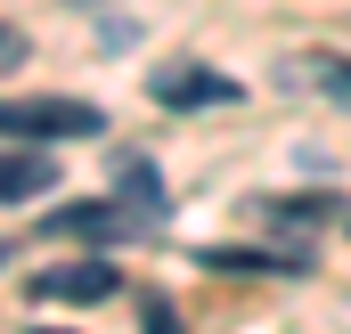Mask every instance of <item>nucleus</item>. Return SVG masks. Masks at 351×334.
<instances>
[{"mask_svg": "<svg viewBox=\"0 0 351 334\" xmlns=\"http://www.w3.org/2000/svg\"><path fill=\"white\" fill-rule=\"evenodd\" d=\"M114 285H123V277H114L106 261H58V269H41L25 294H33V302H66V310H74V302H106Z\"/></svg>", "mask_w": 351, "mask_h": 334, "instance_id": "4", "label": "nucleus"}, {"mask_svg": "<svg viewBox=\"0 0 351 334\" xmlns=\"http://www.w3.org/2000/svg\"><path fill=\"white\" fill-rule=\"evenodd\" d=\"M139 318H147V334H180V318H172V310H164V302H147Z\"/></svg>", "mask_w": 351, "mask_h": 334, "instance_id": "8", "label": "nucleus"}, {"mask_svg": "<svg viewBox=\"0 0 351 334\" xmlns=\"http://www.w3.org/2000/svg\"><path fill=\"white\" fill-rule=\"evenodd\" d=\"M106 114L82 98H0V139H25V147H49V139H98Z\"/></svg>", "mask_w": 351, "mask_h": 334, "instance_id": "1", "label": "nucleus"}, {"mask_svg": "<svg viewBox=\"0 0 351 334\" xmlns=\"http://www.w3.org/2000/svg\"><path fill=\"white\" fill-rule=\"evenodd\" d=\"M147 98L164 114H196V106H237L245 90H237V74H213V66H156Z\"/></svg>", "mask_w": 351, "mask_h": 334, "instance_id": "2", "label": "nucleus"}, {"mask_svg": "<svg viewBox=\"0 0 351 334\" xmlns=\"http://www.w3.org/2000/svg\"><path fill=\"white\" fill-rule=\"evenodd\" d=\"M16 66H25V25L0 16V74H16Z\"/></svg>", "mask_w": 351, "mask_h": 334, "instance_id": "7", "label": "nucleus"}, {"mask_svg": "<svg viewBox=\"0 0 351 334\" xmlns=\"http://www.w3.org/2000/svg\"><path fill=\"white\" fill-rule=\"evenodd\" d=\"M114 188H123V204H131V220H139V237L164 220V179L147 155H114Z\"/></svg>", "mask_w": 351, "mask_h": 334, "instance_id": "6", "label": "nucleus"}, {"mask_svg": "<svg viewBox=\"0 0 351 334\" xmlns=\"http://www.w3.org/2000/svg\"><path fill=\"white\" fill-rule=\"evenodd\" d=\"M41 229L49 237H74V245H123V237H139V220L123 204H58Z\"/></svg>", "mask_w": 351, "mask_h": 334, "instance_id": "3", "label": "nucleus"}, {"mask_svg": "<svg viewBox=\"0 0 351 334\" xmlns=\"http://www.w3.org/2000/svg\"><path fill=\"white\" fill-rule=\"evenodd\" d=\"M33 334H58V326H33Z\"/></svg>", "mask_w": 351, "mask_h": 334, "instance_id": "9", "label": "nucleus"}, {"mask_svg": "<svg viewBox=\"0 0 351 334\" xmlns=\"http://www.w3.org/2000/svg\"><path fill=\"white\" fill-rule=\"evenodd\" d=\"M58 188V155L49 147H0V204H33Z\"/></svg>", "mask_w": 351, "mask_h": 334, "instance_id": "5", "label": "nucleus"}]
</instances>
